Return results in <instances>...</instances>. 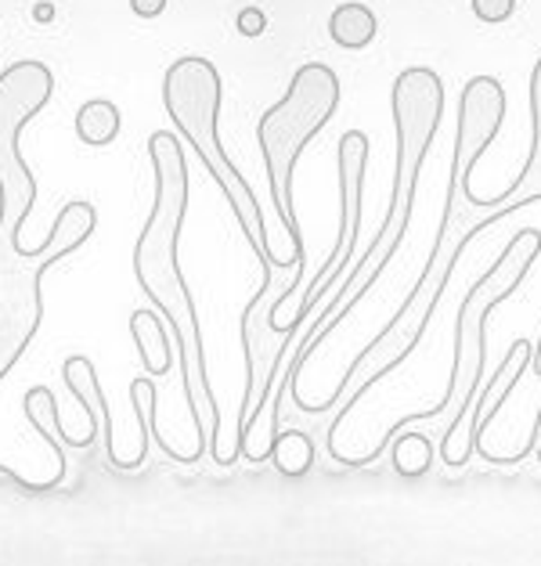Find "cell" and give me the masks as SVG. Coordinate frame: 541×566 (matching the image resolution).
Instances as JSON below:
<instances>
[{
    "label": "cell",
    "instance_id": "1",
    "mask_svg": "<svg viewBox=\"0 0 541 566\" xmlns=\"http://www.w3.org/2000/svg\"><path fill=\"white\" fill-rule=\"evenodd\" d=\"M54 73L43 62H15L0 73V382L26 357L43 325V275L95 235L90 202H70L37 249H22V221L37 206V177L22 160V130L51 101Z\"/></svg>",
    "mask_w": 541,
    "mask_h": 566
},
{
    "label": "cell",
    "instance_id": "18",
    "mask_svg": "<svg viewBox=\"0 0 541 566\" xmlns=\"http://www.w3.org/2000/svg\"><path fill=\"white\" fill-rule=\"evenodd\" d=\"M531 368H534V376L541 379V336H538V343H534V354H531Z\"/></svg>",
    "mask_w": 541,
    "mask_h": 566
},
{
    "label": "cell",
    "instance_id": "16",
    "mask_svg": "<svg viewBox=\"0 0 541 566\" xmlns=\"http://www.w3.org/2000/svg\"><path fill=\"white\" fill-rule=\"evenodd\" d=\"M235 26H239L242 37H261V33L267 29V15L261 8H242L239 18H235Z\"/></svg>",
    "mask_w": 541,
    "mask_h": 566
},
{
    "label": "cell",
    "instance_id": "19",
    "mask_svg": "<svg viewBox=\"0 0 541 566\" xmlns=\"http://www.w3.org/2000/svg\"><path fill=\"white\" fill-rule=\"evenodd\" d=\"M51 15H54L51 4H40V8H37V18H40V22H51Z\"/></svg>",
    "mask_w": 541,
    "mask_h": 566
},
{
    "label": "cell",
    "instance_id": "2",
    "mask_svg": "<svg viewBox=\"0 0 541 566\" xmlns=\"http://www.w3.org/2000/svg\"><path fill=\"white\" fill-rule=\"evenodd\" d=\"M502 120H505V90L502 84L494 80V76H473V80L462 87V98H458V123H455V149H451V169H448V199H444V217H441V231H437V242H433V253L426 260L419 281H415L412 297L401 303L398 314L387 322V328L372 339V343L361 350L354 357V365L347 368V376L340 379V387L325 404H318L314 412H329L343 401L347 393V382H354V376L361 372L365 361H372L382 350H390V343L404 332V339L398 347H393V354L368 372V379L361 382V387L347 398V404L340 407V418H336L332 429L343 426V418L354 412V404L365 398V393L390 376L393 368H401L404 361L415 354V347L423 343L426 328H430V318L433 311L441 307L444 292H448V281L455 275V264L462 256V249H466L473 239H477L480 231L491 228V217L488 210H477L469 206L466 191H469V174L473 166L483 152L491 149V141L499 138L502 130Z\"/></svg>",
    "mask_w": 541,
    "mask_h": 566
},
{
    "label": "cell",
    "instance_id": "5",
    "mask_svg": "<svg viewBox=\"0 0 541 566\" xmlns=\"http://www.w3.org/2000/svg\"><path fill=\"white\" fill-rule=\"evenodd\" d=\"M541 253V235L534 228H524L516 231L509 246L502 249L499 264H494L488 275H483L477 286L466 292V300L458 303V318H455V357H451V376H448V393L441 407H433V412H408L401 418V423H393V429L387 437L376 440V448L368 451V455L361 458H351L347 466H368V462H376L382 455V448L390 444L393 433L404 426H415V423H437L441 415H451V423L441 437V462L451 469H462L469 466V455L477 444H469V429L462 433V423H466L473 401H477L480 393V382H483V350H488V318L491 311L499 307L513 297V292H520L524 278L531 275V264Z\"/></svg>",
    "mask_w": 541,
    "mask_h": 566
},
{
    "label": "cell",
    "instance_id": "6",
    "mask_svg": "<svg viewBox=\"0 0 541 566\" xmlns=\"http://www.w3.org/2000/svg\"><path fill=\"white\" fill-rule=\"evenodd\" d=\"M221 73L210 59H199V54H188V59H177L163 76V105L171 112L174 127L180 138L188 141V149H196L202 160V169L217 180V188L224 191L228 206L239 221L242 235L250 239L253 253L261 256V264L270 267H289L286 260L275 253L267 235V221L261 213V202H256L250 180L239 174V166L228 160L221 144Z\"/></svg>",
    "mask_w": 541,
    "mask_h": 566
},
{
    "label": "cell",
    "instance_id": "11",
    "mask_svg": "<svg viewBox=\"0 0 541 566\" xmlns=\"http://www.w3.org/2000/svg\"><path fill=\"white\" fill-rule=\"evenodd\" d=\"M376 29H379L376 11H372L368 4H340L332 11V18H329L332 40L340 43V48H347V51L368 48V43L376 40Z\"/></svg>",
    "mask_w": 541,
    "mask_h": 566
},
{
    "label": "cell",
    "instance_id": "3",
    "mask_svg": "<svg viewBox=\"0 0 541 566\" xmlns=\"http://www.w3.org/2000/svg\"><path fill=\"white\" fill-rule=\"evenodd\" d=\"M390 109H393V127H398V166H393L387 217H382L379 235L368 242L365 256H361L343 275L340 286L314 307V314L307 318V332H303L297 350H292V357H286V368H281V379H278V393L270 398L267 423H264L267 448L275 444V437L281 429V407H286V398H297L300 393V387H297L300 368L307 365V357L325 343V336H329L336 325H343L347 314L376 289V278L387 271L393 253H398V246L404 242V235H408L426 152H430L437 127H441V116H444L441 76L433 70H423V65H412V70L398 73L393 95H390Z\"/></svg>",
    "mask_w": 541,
    "mask_h": 566
},
{
    "label": "cell",
    "instance_id": "7",
    "mask_svg": "<svg viewBox=\"0 0 541 566\" xmlns=\"http://www.w3.org/2000/svg\"><path fill=\"white\" fill-rule=\"evenodd\" d=\"M336 105H340V76L329 65L307 62L292 73L289 90L281 95L278 105L264 112L261 127H256L267 166L270 206H275L281 228L289 235L292 260H300V264H307V260H303V231L297 221V202H292V177H297V163L311 138L329 127Z\"/></svg>",
    "mask_w": 541,
    "mask_h": 566
},
{
    "label": "cell",
    "instance_id": "13",
    "mask_svg": "<svg viewBox=\"0 0 541 566\" xmlns=\"http://www.w3.org/2000/svg\"><path fill=\"white\" fill-rule=\"evenodd\" d=\"M270 458L281 477H303L311 466H314V440L303 433V429H278L275 444H270Z\"/></svg>",
    "mask_w": 541,
    "mask_h": 566
},
{
    "label": "cell",
    "instance_id": "14",
    "mask_svg": "<svg viewBox=\"0 0 541 566\" xmlns=\"http://www.w3.org/2000/svg\"><path fill=\"white\" fill-rule=\"evenodd\" d=\"M393 440H398L393 444V466H398L401 477L415 480L433 466V440L426 433H415V429L404 426L393 433Z\"/></svg>",
    "mask_w": 541,
    "mask_h": 566
},
{
    "label": "cell",
    "instance_id": "15",
    "mask_svg": "<svg viewBox=\"0 0 541 566\" xmlns=\"http://www.w3.org/2000/svg\"><path fill=\"white\" fill-rule=\"evenodd\" d=\"M473 11H477L480 22H505L516 11V0H473Z\"/></svg>",
    "mask_w": 541,
    "mask_h": 566
},
{
    "label": "cell",
    "instance_id": "9",
    "mask_svg": "<svg viewBox=\"0 0 541 566\" xmlns=\"http://www.w3.org/2000/svg\"><path fill=\"white\" fill-rule=\"evenodd\" d=\"M466 199H469V206L488 210L491 224H499V221L509 217V213L541 202V59L534 62V73H531V152H527L520 177H516L513 185L494 199L473 196V188L466 191Z\"/></svg>",
    "mask_w": 541,
    "mask_h": 566
},
{
    "label": "cell",
    "instance_id": "12",
    "mask_svg": "<svg viewBox=\"0 0 541 566\" xmlns=\"http://www.w3.org/2000/svg\"><path fill=\"white\" fill-rule=\"evenodd\" d=\"M119 109L112 105L109 98H95L80 105L76 112V138H80L87 149H105L119 138Z\"/></svg>",
    "mask_w": 541,
    "mask_h": 566
},
{
    "label": "cell",
    "instance_id": "10",
    "mask_svg": "<svg viewBox=\"0 0 541 566\" xmlns=\"http://www.w3.org/2000/svg\"><path fill=\"white\" fill-rule=\"evenodd\" d=\"M130 332H134V343H138V354L144 361V372L149 376H166L174 368V339H171V328L160 322L155 311H134L130 314Z\"/></svg>",
    "mask_w": 541,
    "mask_h": 566
},
{
    "label": "cell",
    "instance_id": "4",
    "mask_svg": "<svg viewBox=\"0 0 541 566\" xmlns=\"http://www.w3.org/2000/svg\"><path fill=\"white\" fill-rule=\"evenodd\" d=\"M144 149H149L155 174V199L149 221L138 235V246H134V278L171 328L180 387L188 398L191 437L202 451H213L221 444V404L206 368V343H202L196 297H191L177 260L180 228H185L188 213V160L174 130H155Z\"/></svg>",
    "mask_w": 541,
    "mask_h": 566
},
{
    "label": "cell",
    "instance_id": "8",
    "mask_svg": "<svg viewBox=\"0 0 541 566\" xmlns=\"http://www.w3.org/2000/svg\"><path fill=\"white\" fill-rule=\"evenodd\" d=\"M336 160H340V239L329 260L318 267V275L307 286V292L300 297L297 314L289 318V339L300 336V328L307 325L314 307L329 297V292L340 286L347 275V264H351L354 249H357V231H361V196H365V166H368V134L365 130H347L340 138V149H336Z\"/></svg>",
    "mask_w": 541,
    "mask_h": 566
},
{
    "label": "cell",
    "instance_id": "17",
    "mask_svg": "<svg viewBox=\"0 0 541 566\" xmlns=\"http://www.w3.org/2000/svg\"><path fill=\"white\" fill-rule=\"evenodd\" d=\"M130 8H134V15L155 18V15H163L166 11V0H130Z\"/></svg>",
    "mask_w": 541,
    "mask_h": 566
}]
</instances>
